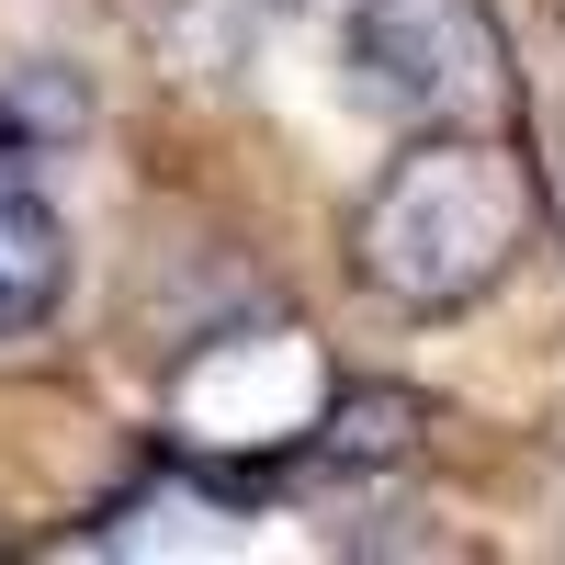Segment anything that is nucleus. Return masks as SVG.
Returning a JSON list of instances; mask_svg holds the SVG:
<instances>
[{"label":"nucleus","mask_w":565,"mask_h":565,"mask_svg":"<svg viewBox=\"0 0 565 565\" xmlns=\"http://www.w3.org/2000/svg\"><path fill=\"white\" fill-rule=\"evenodd\" d=\"M543 238V181L487 125H418L351 204V282L396 317H463L487 306Z\"/></svg>","instance_id":"obj_1"},{"label":"nucleus","mask_w":565,"mask_h":565,"mask_svg":"<svg viewBox=\"0 0 565 565\" xmlns=\"http://www.w3.org/2000/svg\"><path fill=\"white\" fill-rule=\"evenodd\" d=\"M340 68L351 103L385 125H487V103L509 90V45L487 23V0H340Z\"/></svg>","instance_id":"obj_2"},{"label":"nucleus","mask_w":565,"mask_h":565,"mask_svg":"<svg viewBox=\"0 0 565 565\" xmlns=\"http://www.w3.org/2000/svg\"><path fill=\"white\" fill-rule=\"evenodd\" d=\"M68 282H79L68 215L34 193V170H23V159H0V351L34 340V328L68 306Z\"/></svg>","instance_id":"obj_3"},{"label":"nucleus","mask_w":565,"mask_h":565,"mask_svg":"<svg viewBox=\"0 0 565 565\" xmlns=\"http://www.w3.org/2000/svg\"><path fill=\"white\" fill-rule=\"evenodd\" d=\"M418 441H430V396L407 385H340L306 430V452L340 476H396V463H418Z\"/></svg>","instance_id":"obj_4"},{"label":"nucleus","mask_w":565,"mask_h":565,"mask_svg":"<svg viewBox=\"0 0 565 565\" xmlns=\"http://www.w3.org/2000/svg\"><path fill=\"white\" fill-rule=\"evenodd\" d=\"M90 125V90L68 68H0V159H57L68 136Z\"/></svg>","instance_id":"obj_5"}]
</instances>
